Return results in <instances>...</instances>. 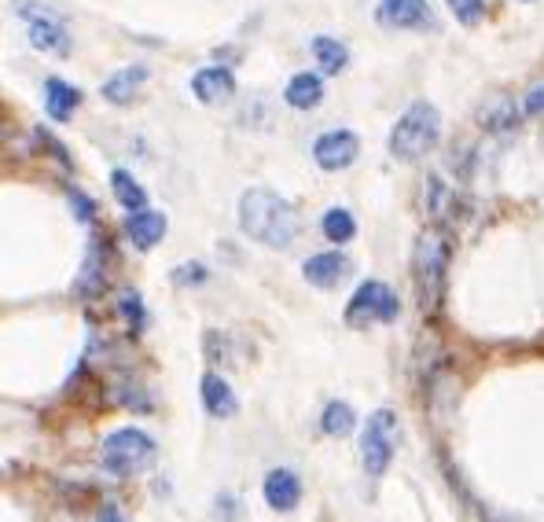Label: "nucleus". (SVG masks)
Instances as JSON below:
<instances>
[{
	"mask_svg": "<svg viewBox=\"0 0 544 522\" xmlns=\"http://www.w3.org/2000/svg\"><path fill=\"white\" fill-rule=\"evenodd\" d=\"M239 228L269 250H287L298 239V214L284 195L269 188H250L239 199Z\"/></svg>",
	"mask_w": 544,
	"mask_h": 522,
	"instance_id": "obj_1",
	"label": "nucleus"
},
{
	"mask_svg": "<svg viewBox=\"0 0 544 522\" xmlns=\"http://www.w3.org/2000/svg\"><path fill=\"white\" fill-rule=\"evenodd\" d=\"M438 140H442V114L434 103L416 100L390 129V155L397 162H420L438 148Z\"/></svg>",
	"mask_w": 544,
	"mask_h": 522,
	"instance_id": "obj_2",
	"label": "nucleus"
},
{
	"mask_svg": "<svg viewBox=\"0 0 544 522\" xmlns=\"http://www.w3.org/2000/svg\"><path fill=\"white\" fill-rule=\"evenodd\" d=\"M445 269H449V243H445L442 232L431 228L416 239V254H412V276H416V295H420L423 313L442 309Z\"/></svg>",
	"mask_w": 544,
	"mask_h": 522,
	"instance_id": "obj_3",
	"label": "nucleus"
},
{
	"mask_svg": "<svg viewBox=\"0 0 544 522\" xmlns=\"http://www.w3.org/2000/svg\"><path fill=\"white\" fill-rule=\"evenodd\" d=\"M151 460H155V442H151L144 431H136V427H122V431H114L111 438L103 442V453H100L103 471H107V475H114V478L140 475Z\"/></svg>",
	"mask_w": 544,
	"mask_h": 522,
	"instance_id": "obj_4",
	"label": "nucleus"
},
{
	"mask_svg": "<svg viewBox=\"0 0 544 522\" xmlns=\"http://www.w3.org/2000/svg\"><path fill=\"white\" fill-rule=\"evenodd\" d=\"M397 442H401V423H397V412L394 409H379L368 416L364 423V434H361V460H364V471L372 478H383L394 464V453H397Z\"/></svg>",
	"mask_w": 544,
	"mask_h": 522,
	"instance_id": "obj_5",
	"label": "nucleus"
},
{
	"mask_svg": "<svg viewBox=\"0 0 544 522\" xmlns=\"http://www.w3.org/2000/svg\"><path fill=\"white\" fill-rule=\"evenodd\" d=\"M15 12L26 19V37H30V45H34L37 52L59 56V59L70 56L74 37H70V26L63 23L56 12H48L45 4H37V0H15Z\"/></svg>",
	"mask_w": 544,
	"mask_h": 522,
	"instance_id": "obj_6",
	"label": "nucleus"
},
{
	"mask_svg": "<svg viewBox=\"0 0 544 522\" xmlns=\"http://www.w3.org/2000/svg\"><path fill=\"white\" fill-rule=\"evenodd\" d=\"M401 306H397V295L379 280H368L353 291L350 306H346V324L350 328H368V324H390L397 320Z\"/></svg>",
	"mask_w": 544,
	"mask_h": 522,
	"instance_id": "obj_7",
	"label": "nucleus"
},
{
	"mask_svg": "<svg viewBox=\"0 0 544 522\" xmlns=\"http://www.w3.org/2000/svg\"><path fill=\"white\" fill-rule=\"evenodd\" d=\"M357 155H361V140L350 129H331V133L313 140V162L328 173L350 170L353 162H357Z\"/></svg>",
	"mask_w": 544,
	"mask_h": 522,
	"instance_id": "obj_8",
	"label": "nucleus"
},
{
	"mask_svg": "<svg viewBox=\"0 0 544 522\" xmlns=\"http://www.w3.org/2000/svg\"><path fill=\"white\" fill-rule=\"evenodd\" d=\"M375 19L386 30H427L434 23L427 0H379Z\"/></svg>",
	"mask_w": 544,
	"mask_h": 522,
	"instance_id": "obj_9",
	"label": "nucleus"
},
{
	"mask_svg": "<svg viewBox=\"0 0 544 522\" xmlns=\"http://www.w3.org/2000/svg\"><path fill=\"white\" fill-rule=\"evenodd\" d=\"M350 258L339 254V250H328V254H313L306 258L302 265V276H306V284L320 287V291H331V287H339L346 276H350Z\"/></svg>",
	"mask_w": 544,
	"mask_h": 522,
	"instance_id": "obj_10",
	"label": "nucleus"
},
{
	"mask_svg": "<svg viewBox=\"0 0 544 522\" xmlns=\"http://www.w3.org/2000/svg\"><path fill=\"white\" fill-rule=\"evenodd\" d=\"M261 493H265V504H269L272 511H295L298 500H302V478H298L291 467H276V471L265 475Z\"/></svg>",
	"mask_w": 544,
	"mask_h": 522,
	"instance_id": "obj_11",
	"label": "nucleus"
},
{
	"mask_svg": "<svg viewBox=\"0 0 544 522\" xmlns=\"http://www.w3.org/2000/svg\"><path fill=\"white\" fill-rule=\"evenodd\" d=\"M192 92H195V100H199V103L217 107V103L232 100V92H236V78H232V70H225V67H203V70H195Z\"/></svg>",
	"mask_w": 544,
	"mask_h": 522,
	"instance_id": "obj_12",
	"label": "nucleus"
},
{
	"mask_svg": "<svg viewBox=\"0 0 544 522\" xmlns=\"http://www.w3.org/2000/svg\"><path fill=\"white\" fill-rule=\"evenodd\" d=\"M125 236L140 250L159 247L162 239H166V214H159V210H136L125 221Z\"/></svg>",
	"mask_w": 544,
	"mask_h": 522,
	"instance_id": "obj_13",
	"label": "nucleus"
},
{
	"mask_svg": "<svg viewBox=\"0 0 544 522\" xmlns=\"http://www.w3.org/2000/svg\"><path fill=\"white\" fill-rule=\"evenodd\" d=\"M151 78V70L144 67V63H133V67H122L118 74H111V78L103 81V100L107 103H133L136 96H140V89H144V81Z\"/></svg>",
	"mask_w": 544,
	"mask_h": 522,
	"instance_id": "obj_14",
	"label": "nucleus"
},
{
	"mask_svg": "<svg viewBox=\"0 0 544 522\" xmlns=\"http://www.w3.org/2000/svg\"><path fill=\"white\" fill-rule=\"evenodd\" d=\"M81 107V89L70 85L63 78H48L45 81V111L52 122H70L74 111Z\"/></svg>",
	"mask_w": 544,
	"mask_h": 522,
	"instance_id": "obj_15",
	"label": "nucleus"
},
{
	"mask_svg": "<svg viewBox=\"0 0 544 522\" xmlns=\"http://www.w3.org/2000/svg\"><path fill=\"white\" fill-rule=\"evenodd\" d=\"M199 394H203V409L214 416V420H228V416H236L239 401L232 394V386L221 379L217 372H206L203 375V386H199Z\"/></svg>",
	"mask_w": 544,
	"mask_h": 522,
	"instance_id": "obj_16",
	"label": "nucleus"
},
{
	"mask_svg": "<svg viewBox=\"0 0 544 522\" xmlns=\"http://www.w3.org/2000/svg\"><path fill=\"white\" fill-rule=\"evenodd\" d=\"M519 114L522 107L511 96H493V100H486L478 107V125L489 129V133H508V129L519 125Z\"/></svg>",
	"mask_w": 544,
	"mask_h": 522,
	"instance_id": "obj_17",
	"label": "nucleus"
},
{
	"mask_svg": "<svg viewBox=\"0 0 544 522\" xmlns=\"http://www.w3.org/2000/svg\"><path fill=\"white\" fill-rule=\"evenodd\" d=\"M284 100L291 103L295 111H313V107H320V100H324V81H320V74H309V70L295 74V78L287 81Z\"/></svg>",
	"mask_w": 544,
	"mask_h": 522,
	"instance_id": "obj_18",
	"label": "nucleus"
},
{
	"mask_svg": "<svg viewBox=\"0 0 544 522\" xmlns=\"http://www.w3.org/2000/svg\"><path fill=\"white\" fill-rule=\"evenodd\" d=\"M111 188H114V199H118V206H122V210H129V214H136V210H148V192L140 188V181H136L133 173L114 170L111 173Z\"/></svg>",
	"mask_w": 544,
	"mask_h": 522,
	"instance_id": "obj_19",
	"label": "nucleus"
},
{
	"mask_svg": "<svg viewBox=\"0 0 544 522\" xmlns=\"http://www.w3.org/2000/svg\"><path fill=\"white\" fill-rule=\"evenodd\" d=\"M309 48H313V59H317V67L324 70V74H342L346 63H350L346 45L335 41V37H313V45Z\"/></svg>",
	"mask_w": 544,
	"mask_h": 522,
	"instance_id": "obj_20",
	"label": "nucleus"
},
{
	"mask_svg": "<svg viewBox=\"0 0 544 522\" xmlns=\"http://www.w3.org/2000/svg\"><path fill=\"white\" fill-rule=\"evenodd\" d=\"M353 427H357V416H353V409L346 401H331L328 409H324V416H320V431L331 434V438H346Z\"/></svg>",
	"mask_w": 544,
	"mask_h": 522,
	"instance_id": "obj_21",
	"label": "nucleus"
},
{
	"mask_svg": "<svg viewBox=\"0 0 544 522\" xmlns=\"http://www.w3.org/2000/svg\"><path fill=\"white\" fill-rule=\"evenodd\" d=\"M320 228H324V236H328L335 247H342V243H350V239L357 236V221H353V214L350 210H342V206L328 210L324 221H320Z\"/></svg>",
	"mask_w": 544,
	"mask_h": 522,
	"instance_id": "obj_22",
	"label": "nucleus"
},
{
	"mask_svg": "<svg viewBox=\"0 0 544 522\" xmlns=\"http://www.w3.org/2000/svg\"><path fill=\"white\" fill-rule=\"evenodd\" d=\"M103 280H107V269H103V254H100V247H96L89 254V261H85V273H81V280H78V295L96 298L103 291Z\"/></svg>",
	"mask_w": 544,
	"mask_h": 522,
	"instance_id": "obj_23",
	"label": "nucleus"
},
{
	"mask_svg": "<svg viewBox=\"0 0 544 522\" xmlns=\"http://www.w3.org/2000/svg\"><path fill=\"white\" fill-rule=\"evenodd\" d=\"M118 313L129 320V328L133 331L148 328V313H144V302H140L136 291H122V295H118Z\"/></svg>",
	"mask_w": 544,
	"mask_h": 522,
	"instance_id": "obj_24",
	"label": "nucleus"
},
{
	"mask_svg": "<svg viewBox=\"0 0 544 522\" xmlns=\"http://www.w3.org/2000/svg\"><path fill=\"white\" fill-rule=\"evenodd\" d=\"M445 4H449L456 23H464V26H478L486 19V0H445Z\"/></svg>",
	"mask_w": 544,
	"mask_h": 522,
	"instance_id": "obj_25",
	"label": "nucleus"
},
{
	"mask_svg": "<svg viewBox=\"0 0 544 522\" xmlns=\"http://www.w3.org/2000/svg\"><path fill=\"white\" fill-rule=\"evenodd\" d=\"M522 114L541 118V114H544V85H533V89L522 96Z\"/></svg>",
	"mask_w": 544,
	"mask_h": 522,
	"instance_id": "obj_26",
	"label": "nucleus"
},
{
	"mask_svg": "<svg viewBox=\"0 0 544 522\" xmlns=\"http://www.w3.org/2000/svg\"><path fill=\"white\" fill-rule=\"evenodd\" d=\"M173 280H177V284H203L206 269L199 265V261H192V265H181V269L173 273Z\"/></svg>",
	"mask_w": 544,
	"mask_h": 522,
	"instance_id": "obj_27",
	"label": "nucleus"
},
{
	"mask_svg": "<svg viewBox=\"0 0 544 522\" xmlns=\"http://www.w3.org/2000/svg\"><path fill=\"white\" fill-rule=\"evenodd\" d=\"M70 203H74V214H78L81 221H92V214H96L92 199H85V195H81L78 188H70Z\"/></svg>",
	"mask_w": 544,
	"mask_h": 522,
	"instance_id": "obj_28",
	"label": "nucleus"
},
{
	"mask_svg": "<svg viewBox=\"0 0 544 522\" xmlns=\"http://www.w3.org/2000/svg\"><path fill=\"white\" fill-rule=\"evenodd\" d=\"M96 522H125V515L118 508H114V504H103L100 508V519Z\"/></svg>",
	"mask_w": 544,
	"mask_h": 522,
	"instance_id": "obj_29",
	"label": "nucleus"
},
{
	"mask_svg": "<svg viewBox=\"0 0 544 522\" xmlns=\"http://www.w3.org/2000/svg\"><path fill=\"white\" fill-rule=\"evenodd\" d=\"M526 4H530V0H526Z\"/></svg>",
	"mask_w": 544,
	"mask_h": 522,
	"instance_id": "obj_30",
	"label": "nucleus"
}]
</instances>
